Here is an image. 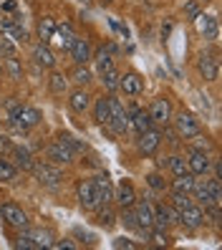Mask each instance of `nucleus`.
<instances>
[{"label": "nucleus", "mask_w": 222, "mask_h": 250, "mask_svg": "<svg viewBox=\"0 0 222 250\" xmlns=\"http://www.w3.org/2000/svg\"><path fill=\"white\" fill-rule=\"evenodd\" d=\"M116 134H124V131L131 126V119H129V111L124 109V104L116 96H109V124Z\"/></svg>", "instance_id": "obj_3"}, {"label": "nucleus", "mask_w": 222, "mask_h": 250, "mask_svg": "<svg viewBox=\"0 0 222 250\" xmlns=\"http://www.w3.org/2000/svg\"><path fill=\"white\" fill-rule=\"evenodd\" d=\"M172 122H174V131L182 139H192V137H197L200 131H202L200 119H197L195 114H189V111H180L177 116H172Z\"/></svg>", "instance_id": "obj_4"}, {"label": "nucleus", "mask_w": 222, "mask_h": 250, "mask_svg": "<svg viewBox=\"0 0 222 250\" xmlns=\"http://www.w3.org/2000/svg\"><path fill=\"white\" fill-rule=\"evenodd\" d=\"M16 180H18V169L5 157H0V182H16Z\"/></svg>", "instance_id": "obj_34"}, {"label": "nucleus", "mask_w": 222, "mask_h": 250, "mask_svg": "<svg viewBox=\"0 0 222 250\" xmlns=\"http://www.w3.org/2000/svg\"><path fill=\"white\" fill-rule=\"evenodd\" d=\"M46 154H48V159H51V165H73V162H76V152H71L61 139L51 142L48 149H46Z\"/></svg>", "instance_id": "obj_8"}, {"label": "nucleus", "mask_w": 222, "mask_h": 250, "mask_svg": "<svg viewBox=\"0 0 222 250\" xmlns=\"http://www.w3.org/2000/svg\"><path fill=\"white\" fill-rule=\"evenodd\" d=\"M0 215H3V220L10 228H18V230L28 228V215H25L23 208H18L16 202H5L3 208H0Z\"/></svg>", "instance_id": "obj_7"}, {"label": "nucleus", "mask_w": 222, "mask_h": 250, "mask_svg": "<svg viewBox=\"0 0 222 250\" xmlns=\"http://www.w3.org/2000/svg\"><path fill=\"white\" fill-rule=\"evenodd\" d=\"M212 167V159L207 152H200V149H192L189 157H187V169L195 174V177H202V174H207Z\"/></svg>", "instance_id": "obj_10"}, {"label": "nucleus", "mask_w": 222, "mask_h": 250, "mask_svg": "<svg viewBox=\"0 0 222 250\" xmlns=\"http://www.w3.org/2000/svg\"><path fill=\"white\" fill-rule=\"evenodd\" d=\"M25 235L36 243V248H53V232L48 228H28Z\"/></svg>", "instance_id": "obj_21"}, {"label": "nucleus", "mask_w": 222, "mask_h": 250, "mask_svg": "<svg viewBox=\"0 0 222 250\" xmlns=\"http://www.w3.org/2000/svg\"><path fill=\"white\" fill-rule=\"evenodd\" d=\"M76 38H79L76 33H63V36H61V51H66V53H68V51H71V46L76 43Z\"/></svg>", "instance_id": "obj_42"}, {"label": "nucleus", "mask_w": 222, "mask_h": 250, "mask_svg": "<svg viewBox=\"0 0 222 250\" xmlns=\"http://www.w3.org/2000/svg\"><path fill=\"white\" fill-rule=\"evenodd\" d=\"M200 3H197V0H189V3H184V16L189 18V21H195L197 16H200Z\"/></svg>", "instance_id": "obj_41"}, {"label": "nucleus", "mask_w": 222, "mask_h": 250, "mask_svg": "<svg viewBox=\"0 0 222 250\" xmlns=\"http://www.w3.org/2000/svg\"><path fill=\"white\" fill-rule=\"evenodd\" d=\"M0 5H3V10H8V13H13V10L18 8L16 0H0Z\"/></svg>", "instance_id": "obj_46"}, {"label": "nucleus", "mask_w": 222, "mask_h": 250, "mask_svg": "<svg viewBox=\"0 0 222 250\" xmlns=\"http://www.w3.org/2000/svg\"><path fill=\"white\" fill-rule=\"evenodd\" d=\"M114 51H116L114 46H101V48L96 51V56H91L94 61H96V71H99V73L109 71V68L114 66V58H111V53H114Z\"/></svg>", "instance_id": "obj_24"}, {"label": "nucleus", "mask_w": 222, "mask_h": 250, "mask_svg": "<svg viewBox=\"0 0 222 250\" xmlns=\"http://www.w3.org/2000/svg\"><path fill=\"white\" fill-rule=\"evenodd\" d=\"M180 223L184 225V228H189V230H197V228H202L207 220H204V210H202V205H187L184 210H180Z\"/></svg>", "instance_id": "obj_9"}, {"label": "nucleus", "mask_w": 222, "mask_h": 250, "mask_svg": "<svg viewBox=\"0 0 222 250\" xmlns=\"http://www.w3.org/2000/svg\"><path fill=\"white\" fill-rule=\"evenodd\" d=\"M31 172H33V177H36L43 187H58V185L66 180L63 169L58 167V165H51V162H33Z\"/></svg>", "instance_id": "obj_1"}, {"label": "nucleus", "mask_w": 222, "mask_h": 250, "mask_svg": "<svg viewBox=\"0 0 222 250\" xmlns=\"http://www.w3.org/2000/svg\"><path fill=\"white\" fill-rule=\"evenodd\" d=\"M71 81L79 83V86H88L94 81V73H91V68H88L86 63H76V68L71 71Z\"/></svg>", "instance_id": "obj_29"}, {"label": "nucleus", "mask_w": 222, "mask_h": 250, "mask_svg": "<svg viewBox=\"0 0 222 250\" xmlns=\"http://www.w3.org/2000/svg\"><path fill=\"white\" fill-rule=\"evenodd\" d=\"M3 106H5V111H8V116H13V114H16V111H18V109L23 106V101H20L18 96H8Z\"/></svg>", "instance_id": "obj_40"}, {"label": "nucleus", "mask_w": 222, "mask_h": 250, "mask_svg": "<svg viewBox=\"0 0 222 250\" xmlns=\"http://www.w3.org/2000/svg\"><path fill=\"white\" fill-rule=\"evenodd\" d=\"M164 131H167V137H169V142H172V144H177V142H180V139H177L180 134H177L174 129H169V124H164Z\"/></svg>", "instance_id": "obj_48"}, {"label": "nucleus", "mask_w": 222, "mask_h": 250, "mask_svg": "<svg viewBox=\"0 0 222 250\" xmlns=\"http://www.w3.org/2000/svg\"><path fill=\"white\" fill-rule=\"evenodd\" d=\"M8 122H10V126L13 129H18V131H25L28 129H33V126H38L40 122H43V114H40V109H36V106H20L13 116H8Z\"/></svg>", "instance_id": "obj_2"}, {"label": "nucleus", "mask_w": 222, "mask_h": 250, "mask_svg": "<svg viewBox=\"0 0 222 250\" xmlns=\"http://www.w3.org/2000/svg\"><path fill=\"white\" fill-rule=\"evenodd\" d=\"M94 187H96V195H99L101 205H106V202L114 200V187H111V180H109L106 172L96 174V177H94Z\"/></svg>", "instance_id": "obj_20"}, {"label": "nucleus", "mask_w": 222, "mask_h": 250, "mask_svg": "<svg viewBox=\"0 0 222 250\" xmlns=\"http://www.w3.org/2000/svg\"><path fill=\"white\" fill-rule=\"evenodd\" d=\"M114 248H137V245L131 243V240H126V238H116L114 240Z\"/></svg>", "instance_id": "obj_45"}, {"label": "nucleus", "mask_w": 222, "mask_h": 250, "mask_svg": "<svg viewBox=\"0 0 222 250\" xmlns=\"http://www.w3.org/2000/svg\"><path fill=\"white\" fill-rule=\"evenodd\" d=\"M167 167L172 169L174 177H177V174H184V172H189V169H187V159H184L182 154H172V157H169V162H167Z\"/></svg>", "instance_id": "obj_35"}, {"label": "nucleus", "mask_w": 222, "mask_h": 250, "mask_svg": "<svg viewBox=\"0 0 222 250\" xmlns=\"http://www.w3.org/2000/svg\"><path fill=\"white\" fill-rule=\"evenodd\" d=\"M68 53L73 58V63H88L91 56H94V48H91V43H88L86 38H76V43L71 46Z\"/></svg>", "instance_id": "obj_19"}, {"label": "nucleus", "mask_w": 222, "mask_h": 250, "mask_svg": "<svg viewBox=\"0 0 222 250\" xmlns=\"http://www.w3.org/2000/svg\"><path fill=\"white\" fill-rule=\"evenodd\" d=\"M195 23H197V31H200V36L210 38V41H217L220 25H217V18H215V16H204V13H200V16L195 18Z\"/></svg>", "instance_id": "obj_18"}, {"label": "nucleus", "mask_w": 222, "mask_h": 250, "mask_svg": "<svg viewBox=\"0 0 222 250\" xmlns=\"http://www.w3.org/2000/svg\"><path fill=\"white\" fill-rule=\"evenodd\" d=\"M58 139H61L71 152H76V154H81V152H86V142H81V139H76L73 134H58Z\"/></svg>", "instance_id": "obj_36"}, {"label": "nucleus", "mask_w": 222, "mask_h": 250, "mask_svg": "<svg viewBox=\"0 0 222 250\" xmlns=\"http://www.w3.org/2000/svg\"><path fill=\"white\" fill-rule=\"evenodd\" d=\"M10 154L16 157V162H18V167H20V169L31 172V167H33V157H31V152H28L25 146H13V152H10Z\"/></svg>", "instance_id": "obj_32"}, {"label": "nucleus", "mask_w": 222, "mask_h": 250, "mask_svg": "<svg viewBox=\"0 0 222 250\" xmlns=\"http://www.w3.org/2000/svg\"><path fill=\"white\" fill-rule=\"evenodd\" d=\"M48 91H51L53 96H63V94H68V76H66V73H61V71H53V68H51Z\"/></svg>", "instance_id": "obj_22"}, {"label": "nucleus", "mask_w": 222, "mask_h": 250, "mask_svg": "<svg viewBox=\"0 0 222 250\" xmlns=\"http://www.w3.org/2000/svg\"><path fill=\"white\" fill-rule=\"evenodd\" d=\"M159 144H161V131L159 129H146V131H141L139 134V139H137V146H139V152L141 154H146V157H152L157 149H159Z\"/></svg>", "instance_id": "obj_11"}, {"label": "nucleus", "mask_w": 222, "mask_h": 250, "mask_svg": "<svg viewBox=\"0 0 222 250\" xmlns=\"http://www.w3.org/2000/svg\"><path fill=\"white\" fill-rule=\"evenodd\" d=\"M33 63L38 68H56V53L48 48V43H38V46L33 48Z\"/></svg>", "instance_id": "obj_17"}, {"label": "nucleus", "mask_w": 222, "mask_h": 250, "mask_svg": "<svg viewBox=\"0 0 222 250\" xmlns=\"http://www.w3.org/2000/svg\"><path fill=\"white\" fill-rule=\"evenodd\" d=\"M192 202L195 200H192V195H187V192H172V208L174 210H184Z\"/></svg>", "instance_id": "obj_39"}, {"label": "nucleus", "mask_w": 222, "mask_h": 250, "mask_svg": "<svg viewBox=\"0 0 222 250\" xmlns=\"http://www.w3.org/2000/svg\"><path fill=\"white\" fill-rule=\"evenodd\" d=\"M111 3V0H101V5H109Z\"/></svg>", "instance_id": "obj_50"}, {"label": "nucleus", "mask_w": 222, "mask_h": 250, "mask_svg": "<svg viewBox=\"0 0 222 250\" xmlns=\"http://www.w3.org/2000/svg\"><path fill=\"white\" fill-rule=\"evenodd\" d=\"M53 248H66V250H73L76 245H73L71 240H61V243H53Z\"/></svg>", "instance_id": "obj_49"}, {"label": "nucleus", "mask_w": 222, "mask_h": 250, "mask_svg": "<svg viewBox=\"0 0 222 250\" xmlns=\"http://www.w3.org/2000/svg\"><path fill=\"white\" fill-rule=\"evenodd\" d=\"M172 116H174V111H172V101H169L167 96H159V99L152 101V106H149V119H152V124L164 126V124L172 122Z\"/></svg>", "instance_id": "obj_5"}, {"label": "nucleus", "mask_w": 222, "mask_h": 250, "mask_svg": "<svg viewBox=\"0 0 222 250\" xmlns=\"http://www.w3.org/2000/svg\"><path fill=\"white\" fill-rule=\"evenodd\" d=\"M16 248H25V250H36V243L28 238V235H20L18 238V243H16Z\"/></svg>", "instance_id": "obj_43"}, {"label": "nucleus", "mask_w": 222, "mask_h": 250, "mask_svg": "<svg viewBox=\"0 0 222 250\" xmlns=\"http://www.w3.org/2000/svg\"><path fill=\"white\" fill-rule=\"evenodd\" d=\"M81 3H91V0H81Z\"/></svg>", "instance_id": "obj_53"}, {"label": "nucleus", "mask_w": 222, "mask_h": 250, "mask_svg": "<svg viewBox=\"0 0 222 250\" xmlns=\"http://www.w3.org/2000/svg\"><path fill=\"white\" fill-rule=\"evenodd\" d=\"M0 79H3V63H0Z\"/></svg>", "instance_id": "obj_52"}, {"label": "nucleus", "mask_w": 222, "mask_h": 250, "mask_svg": "<svg viewBox=\"0 0 222 250\" xmlns=\"http://www.w3.org/2000/svg\"><path fill=\"white\" fill-rule=\"evenodd\" d=\"M0 56H3V58L18 56V46L13 43V38H8V36H0Z\"/></svg>", "instance_id": "obj_37"}, {"label": "nucleus", "mask_w": 222, "mask_h": 250, "mask_svg": "<svg viewBox=\"0 0 222 250\" xmlns=\"http://www.w3.org/2000/svg\"><path fill=\"white\" fill-rule=\"evenodd\" d=\"M134 215H137V223L144 232H149L154 230V210H152V205L149 202H134Z\"/></svg>", "instance_id": "obj_15"}, {"label": "nucleus", "mask_w": 222, "mask_h": 250, "mask_svg": "<svg viewBox=\"0 0 222 250\" xmlns=\"http://www.w3.org/2000/svg\"><path fill=\"white\" fill-rule=\"evenodd\" d=\"M94 119H96L101 126L109 124V96H101V99L94 101Z\"/></svg>", "instance_id": "obj_30"}, {"label": "nucleus", "mask_w": 222, "mask_h": 250, "mask_svg": "<svg viewBox=\"0 0 222 250\" xmlns=\"http://www.w3.org/2000/svg\"><path fill=\"white\" fill-rule=\"evenodd\" d=\"M195 182H197L195 174L184 172V174H177V177L172 180L169 189H172V192H187V195H192V187H195Z\"/></svg>", "instance_id": "obj_23"}, {"label": "nucleus", "mask_w": 222, "mask_h": 250, "mask_svg": "<svg viewBox=\"0 0 222 250\" xmlns=\"http://www.w3.org/2000/svg\"><path fill=\"white\" fill-rule=\"evenodd\" d=\"M197 71L204 81H217L220 76V63H217V56H210V53H202L200 61H197Z\"/></svg>", "instance_id": "obj_14"}, {"label": "nucleus", "mask_w": 222, "mask_h": 250, "mask_svg": "<svg viewBox=\"0 0 222 250\" xmlns=\"http://www.w3.org/2000/svg\"><path fill=\"white\" fill-rule=\"evenodd\" d=\"M114 200L119 202V208H134V202H137V189L134 185H131L129 180H124L119 187H116V192H114Z\"/></svg>", "instance_id": "obj_16"}, {"label": "nucleus", "mask_w": 222, "mask_h": 250, "mask_svg": "<svg viewBox=\"0 0 222 250\" xmlns=\"http://www.w3.org/2000/svg\"><path fill=\"white\" fill-rule=\"evenodd\" d=\"M197 3H212V0H197Z\"/></svg>", "instance_id": "obj_51"}, {"label": "nucleus", "mask_w": 222, "mask_h": 250, "mask_svg": "<svg viewBox=\"0 0 222 250\" xmlns=\"http://www.w3.org/2000/svg\"><path fill=\"white\" fill-rule=\"evenodd\" d=\"M99 210V208H96ZM96 225H101L103 230H109V228H114L116 225V212L109 208V202L103 205V210H99L96 212Z\"/></svg>", "instance_id": "obj_31"}, {"label": "nucleus", "mask_w": 222, "mask_h": 250, "mask_svg": "<svg viewBox=\"0 0 222 250\" xmlns=\"http://www.w3.org/2000/svg\"><path fill=\"white\" fill-rule=\"evenodd\" d=\"M76 195H79V202L83 210H96L101 208V200L96 195V187H94V180H81L79 187H76Z\"/></svg>", "instance_id": "obj_6"}, {"label": "nucleus", "mask_w": 222, "mask_h": 250, "mask_svg": "<svg viewBox=\"0 0 222 250\" xmlns=\"http://www.w3.org/2000/svg\"><path fill=\"white\" fill-rule=\"evenodd\" d=\"M0 149H3V154H10V152H13V144H10L5 137H0Z\"/></svg>", "instance_id": "obj_47"}, {"label": "nucleus", "mask_w": 222, "mask_h": 250, "mask_svg": "<svg viewBox=\"0 0 222 250\" xmlns=\"http://www.w3.org/2000/svg\"><path fill=\"white\" fill-rule=\"evenodd\" d=\"M192 195H195V200L200 202V205H215L212 202V192H210V185H207V174H204V182H195V187H192Z\"/></svg>", "instance_id": "obj_26"}, {"label": "nucleus", "mask_w": 222, "mask_h": 250, "mask_svg": "<svg viewBox=\"0 0 222 250\" xmlns=\"http://www.w3.org/2000/svg\"><path fill=\"white\" fill-rule=\"evenodd\" d=\"M119 91H124L126 96H139L144 91V79L137 71H126L124 76H119Z\"/></svg>", "instance_id": "obj_13"}, {"label": "nucleus", "mask_w": 222, "mask_h": 250, "mask_svg": "<svg viewBox=\"0 0 222 250\" xmlns=\"http://www.w3.org/2000/svg\"><path fill=\"white\" fill-rule=\"evenodd\" d=\"M129 119H131V126L137 129V134H141V131L146 129H152V119H149V111H144V109H137L134 114H129Z\"/></svg>", "instance_id": "obj_27"}, {"label": "nucleus", "mask_w": 222, "mask_h": 250, "mask_svg": "<svg viewBox=\"0 0 222 250\" xmlns=\"http://www.w3.org/2000/svg\"><path fill=\"white\" fill-rule=\"evenodd\" d=\"M154 240H157L159 245H167V243H169V235H167L164 230H157V232H154Z\"/></svg>", "instance_id": "obj_44"}, {"label": "nucleus", "mask_w": 222, "mask_h": 250, "mask_svg": "<svg viewBox=\"0 0 222 250\" xmlns=\"http://www.w3.org/2000/svg\"><path fill=\"white\" fill-rule=\"evenodd\" d=\"M3 73H8V79L13 81H23V66L18 61V56H10L3 61Z\"/></svg>", "instance_id": "obj_28"}, {"label": "nucleus", "mask_w": 222, "mask_h": 250, "mask_svg": "<svg viewBox=\"0 0 222 250\" xmlns=\"http://www.w3.org/2000/svg\"><path fill=\"white\" fill-rule=\"evenodd\" d=\"M53 36H56V21L48 18V16H43L38 21V41L40 43H51Z\"/></svg>", "instance_id": "obj_25"}, {"label": "nucleus", "mask_w": 222, "mask_h": 250, "mask_svg": "<svg viewBox=\"0 0 222 250\" xmlns=\"http://www.w3.org/2000/svg\"><path fill=\"white\" fill-rule=\"evenodd\" d=\"M146 185H149L152 189H157V192H164V189H169V185L164 182V177H161L159 172H152V174H146Z\"/></svg>", "instance_id": "obj_38"}, {"label": "nucleus", "mask_w": 222, "mask_h": 250, "mask_svg": "<svg viewBox=\"0 0 222 250\" xmlns=\"http://www.w3.org/2000/svg\"><path fill=\"white\" fill-rule=\"evenodd\" d=\"M119 76H121V73L119 71H116L114 66L109 68V71H103L101 73V81H103V86H106V91H119Z\"/></svg>", "instance_id": "obj_33"}, {"label": "nucleus", "mask_w": 222, "mask_h": 250, "mask_svg": "<svg viewBox=\"0 0 222 250\" xmlns=\"http://www.w3.org/2000/svg\"><path fill=\"white\" fill-rule=\"evenodd\" d=\"M91 94L86 91V86H79V89H73L68 94V106L73 114H86L88 109H91Z\"/></svg>", "instance_id": "obj_12"}]
</instances>
